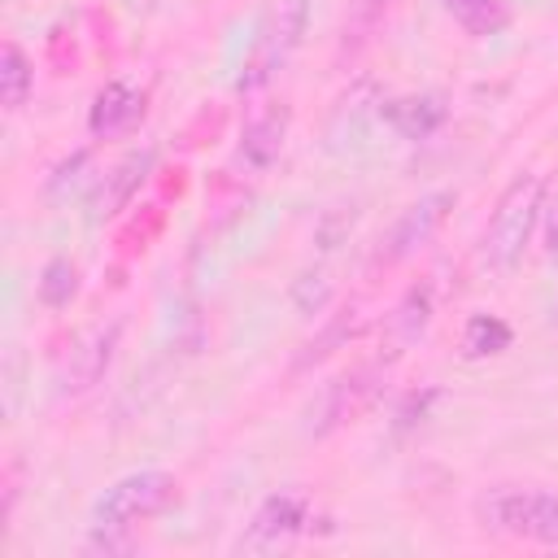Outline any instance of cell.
Instances as JSON below:
<instances>
[{"mask_svg":"<svg viewBox=\"0 0 558 558\" xmlns=\"http://www.w3.org/2000/svg\"><path fill=\"white\" fill-rule=\"evenodd\" d=\"M31 87H35V70H31L26 52L17 44H4V52H0V105L9 113H17L31 96Z\"/></svg>","mask_w":558,"mask_h":558,"instance_id":"9a60e30c","label":"cell"},{"mask_svg":"<svg viewBox=\"0 0 558 558\" xmlns=\"http://www.w3.org/2000/svg\"><path fill=\"white\" fill-rule=\"evenodd\" d=\"M357 323H362V318H357V310H344L340 318H331V323L323 327V336L305 344V353L296 357V366H305V362H318V357H327V353H331V344H340V340H349V336L357 331Z\"/></svg>","mask_w":558,"mask_h":558,"instance_id":"d6986e66","label":"cell"},{"mask_svg":"<svg viewBox=\"0 0 558 558\" xmlns=\"http://www.w3.org/2000/svg\"><path fill=\"white\" fill-rule=\"evenodd\" d=\"M545 209V179L541 174H514L506 192L497 196V209L484 231V257L493 270H514L523 262V248L532 244Z\"/></svg>","mask_w":558,"mask_h":558,"instance_id":"7a4b0ae2","label":"cell"},{"mask_svg":"<svg viewBox=\"0 0 558 558\" xmlns=\"http://www.w3.org/2000/svg\"><path fill=\"white\" fill-rule=\"evenodd\" d=\"M87 170H92V157H87V153L65 157V161L48 174V201H65L70 192H78V187L87 183Z\"/></svg>","mask_w":558,"mask_h":558,"instance_id":"ffe728a7","label":"cell"},{"mask_svg":"<svg viewBox=\"0 0 558 558\" xmlns=\"http://www.w3.org/2000/svg\"><path fill=\"white\" fill-rule=\"evenodd\" d=\"M283 135H288V109H283V105H270V109H262V113H253V118L244 122L240 157H244L253 170H266V166L279 161Z\"/></svg>","mask_w":558,"mask_h":558,"instance_id":"7c38bea8","label":"cell"},{"mask_svg":"<svg viewBox=\"0 0 558 558\" xmlns=\"http://www.w3.org/2000/svg\"><path fill=\"white\" fill-rule=\"evenodd\" d=\"M436 401V388H423V392H414L405 405H401V414H397V423L401 427H414V423H423L427 418V405Z\"/></svg>","mask_w":558,"mask_h":558,"instance_id":"44dd1931","label":"cell"},{"mask_svg":"<svg viewBox=\"0 0 558 558\" xmlns=\"http://www.w3.org/2000/svg\"><path fill=\"white\" fill-rule=\"evenodd\" d=\"M305 17H310V0H275L253 35V48L244 57L240 70V92H257L262 83L275 78V70L296 52L301 35H305Z\"/></svg>","mask_w":558,"mask_h":558,"instance_id":"277c9868","label":"cell"},{"mask_svg":"<svg viewBox=\"0 0 558 558\" xmlns=\"http://www.w3.org/2000/svg\"><path fill=\"white\" fill-rule=\"evenodd\" d=\"M445 13L475 39H488V35H501L510 26V9L506 0H445Z\"/></svg>","mask_w":558,"mask_h":558,"instance_id":"5bb4252c","label":"cell"},{"mask_svg":"<svg viewBox=\"0 0 558 558\" xmlns=\"http://www.w3.org/2000/svg\"><path fill=\"white\" fill-rule=\"evenodd\" d=\"M140 118H144V92H135L131 83H105L92 100L87 126L96 140H113V135H126Z\"/></svg>","mask_w":558,"mask_h":558,"instance_id":"9c48e42d","label":"cell"},{"mask_svg":"<svg viewBox=\"0 0 558 558\" xmlns=\"http://www.w3.org/2000/svg\"><path fill=\"white\" fill-rule=\"evenodd\" d=\"M305 527H310V497L296 488H283L257 506V514L248 519V527L240 536V549L244 554H275V549H288Z\"/></svg>","mask_w":558,"mask_h":558,"instance_id":"5b68a950","label":"cell"},{"mask_svg":"<svg viewBox=\"0 0 558 558\" xmlns=\"http://www.w3.org/2000/svg\"><path fill=\"white\" fill-rule=\"evenodd\" d=\"M179 497V480L170 471H131L122 480H113L96 506H92V527H105V532H131L135 523L161 514L166 506H174Z\"/></svg>","mask_w":558,"mask_h":558,"instance_id":"3957f363","label":"cell"},{"mask_svg":"<svg viewBox=\"0 0 558 558\" xmlns=\"http://www.w3.org/2000/svg\"><path fill=\"white\" fill-rule=\"evenodd\" d=\"M379 118L401 135V140H427L445 126L449 109L436 92H414V96H392L379 105Z\"/></svg>","mask_w":558,"mask_h":558,"instance_id":"ba28073f","label":"cell"},{"mask_svg":"<svg viewBox=\"0 0 558 558\" xmlns=\"http://www.w3.org/2000/svg\"><path fill=\"white\" fill-rule=\"evenodd\" d=\"M510 349V323H501L497 314H471L466 331H462V353L466 357H493Z\"/></svg>","mask_w":558,"mask_h":558,"instance_id":"2e32d148","label":"cell"},{"mask_svg":"<svg viewBox=\"0 0 558 558\" xmlns=\"http://www.w3.org/2000/svg\"><path fill=\"white\" fill-rule=\"evenodd\" d=\"M449 209H453V192H427V196H418L414 205H405L401 218L392 222V231L384 235L375 262L397 266V262H405L410 253H418V248L440 231V222L449 218Z\"/></svg>","mask_w":558,"mask_h":558,"instance_id":"8992f818","label":"cell"},{"mask_svg":"<svg viewBox=\"0 0 558 558\" xmlns=\"http://www.w3.org/2000/svg\"><path fill=\"white\" fill-rule=\"evenodd\" d=\"M432 314H436V292H432V283H414V288H405V296L397 301V310H392L388 323H384L388 353H392V357L405 353V349L427 331Z\"/></svg>","mask_w":558,"mask_h":558,"instance_id":"8fae6325","label":"cell"},{"mask_svg":"<svg viewBox=\"0 0 558 558\" xmlns=\"http://www.w3.org/2000/svg\"><path fill=\"white\" fill-rule=\"evenodd\" d=\"M78 292V266L70 257H52L44 270H39V301L48 310H65Z\"/></svg>","mask_w":558,"mask_h":558,"instance_id":"e0dca14e","label":"cell"},{"mask_svg":"<svg viewBox=\"0 0 558 558\" xmlns=\"http://www.w3.org/2000/svg\"><path fill=\"white\" fill-rule=\"evenodd\" d=\"M379 392V366H357L349 375H340L331 388H327V401H323V427L318 432H331L349 418H357Z\"/></svg>","mask_w":558,"mask_h":558,"instance_id":"30bf717a","label":"cell"},{"mask_svg":"<svg viewBox=\"0 0 558 558\" xmlns=\"http://www.w3.org/2000/svg\"><path fill=\"white\" fill-rule=\"evenodd\" d=\"M148 170H153V153H148V148H144V153H131L126 161H118V166L105 174V183H100L96 218H113L122 205H131V196L140 192V183L148 179Z\"/></svg>","mask_w":558,"mask_h":558,"instance_id":"4fadbf2b","label":"cell"},{"mask_svg":"<svg viewBox=\"0 0 558 558\" xmlns=\"http://www.w3.org/2000/svg\"><path fill=\"white\" fill-rule=\"evenodd\" d=\"M327 301H331V275H327V270H305V275L292 283V305H296L305 318L323 314Z\"/></svg>","mask_w":558,"mask_h":558,"instance_id":"ac0fdd59","label":"cell"},{"mask_svg":"<svg viewBox=\"0 0 558 558\" xmlns=\"http://www.w3.org/2000/svg\"><path fill=\"white\" fill-rule=\"evenodd\" d=\"M118 336H122V323H100L92 327L74 349H70V362H65V375H61V388L65 392H87L113 362V349H118Z\"/></svg>","mask_w":558,"mask_h":558,"instance_id":"52a82bcc","label":"cell"},{"mask_svg":"<svg viewBox=\"0 0 558 558\" xmlns=\"http://www.w3.org/2000/svg\"><path fill=\"white\" fill-rule=\"evenodd\" d=\"M475 519H480L484 532L558 549V493L519 488V484H497V488L480 493Z\"/></svg>","mask_w":558,"mask_h":558,"instance_id":"6da1fadb","label":"cell"}]
</instances>
